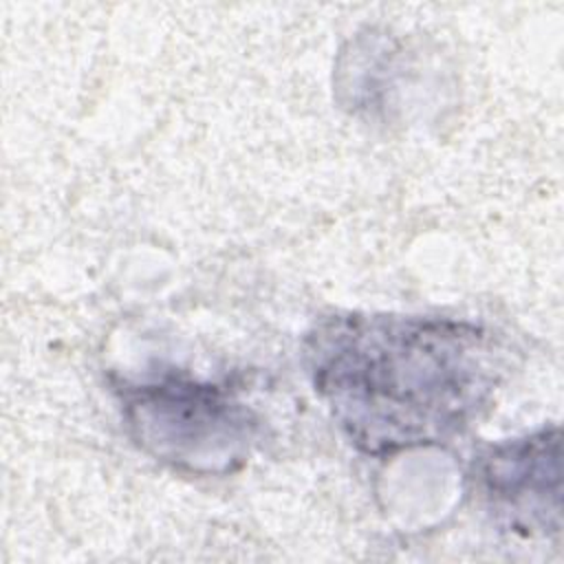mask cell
I'll use <instances>...</instances> for the list:
<instances>
[{"label": "cell", "mask_w": 564, "mask_h": 564, "mask_svg": "<svg viewBox=\"0 0 564 564\" xmlns=\"http://www.w3.org/2000/svg\"><path fill=\"white\" fill-rule=\"evenodd\" d=\"M128 427L150 456L189 474H227L245 463L256 414L214 383L178 375L121 390Z\"/></svg>", "instance_id": "7a4b0ae2"}, {"label": "cell", "mask_w": 564, "mask_h": 564, "mask_svg": "<svg viewBox=\"0 0 564 564\" xmlns=\"http://www.w3.org/2000/svg\"><path fill=\"white\" fill-rule=\"evenodd\" d=\"M306 372L337 427L372 456L438 445L489 405L505 361L476 324L339 313L304 341Z\"/></svg>", "instance_id": "6da1fadb"}, {"label": "cell", "mask_w": 564, "mask_h": 564, "mask_svg": "<svg viewBox=\"0 0 564 564\" xmlns=\"http://www.w3.org/2000/svg\"><path fill=\"white\" fill-rule=\"evenodd\" d=\"M560 430L542 427L491 447L478 463V485L516 529H560Z\"/></svg>", "instance_id": "3957f363"}]
</instances>
